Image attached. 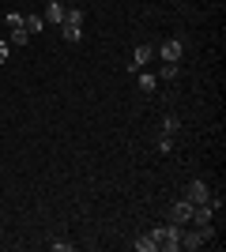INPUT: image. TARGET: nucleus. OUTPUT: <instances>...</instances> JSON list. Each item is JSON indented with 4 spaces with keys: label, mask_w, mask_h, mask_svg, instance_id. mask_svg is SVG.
Listing matches in <instances>:
<instances>
[{
    "label": "nucleus",
    "mask_w": 226,
    "mask_h": 252,
    "mask_svg": "<svg viewBox=\"0 0 226 252\" xmlns=\"http://www.w3.org/2000/svg\"><path fill=\"white\" fill-rule=\"evenodd\" d=\"M61 34H65V42H68V45H75L79 38H83V8H65Z\"/></svg>",
    "instance_id": "obj_1"
},
{
    "label": "nucleus",
    "mask_w": 226,
    "mask_h": 252,
    "mask_svg": "<svg viewBox=\"0 0 226 252\" xmlns=\"http://www.w3.org/2000/svg\"><path fill=\"white\" fill-rule=\"evenodd\" d=\"M151 237H155V249H166V252H177L181 249V226H155L151 230Z\"/></svg>",
    "instance_id": "obj_2"
},
{
    "label": "nucleus",
    "mask_w": 226,
    "mask_h": 252,
    "mask_svg": "<svg viewBox=\"0 0 226 252\" xmlns=\"http://www.w3.org/2000/svg\"><path fill=\"white\" fill-rule=\"evenodd\" d=\"M170 222H173V226H189V222H193V203H189V200H177L170 207Z\"/></svg>",
    "instance_id": "obj_3"
},
{
    "label": "nucleus",
    "mask_w": 226,
    "mask_h": 252,
    "mask_svg": "<svg viewBox=\"0 0 226 252\" xmlns=\"http://www.w3.org/2000/svg\"><path fill=\"white\" fill-rule=\"evenodd\" d=\"M181 53H185V42H181V38H170V42H162L159 57H162V61H181Z\"/></svg>",
    "instance_id": "obj_4"
},
{
    "label": "nucleus",
    "mask_w": 226,
    "mask_h": 252,
    "mask_svg": "<svg viewBox=\"0 0 226 252\" xmlns=\"http://www.w3.org/2000/svg\"><path fill=\"white\" fill-rule=\"evenodd\" d=\"M185 200H189V203H207V185H204V181H189Z\"/></svg>",
    "instance_id": "obj_5"
},
{
    "label": "nucleus",
    "mask_w": 226,
    "mask_h": 252,
    "mask_svg": "<svg viewBox=\"0 0 226 252\" xmlns=\"http://www.w3.org/2000/svg\"><path fill=\"white\" fill-rule=\"evenodd\" d=\"M151 57H155V49H151V45H140V49L132 53V61H129V72H140V68L151 61Z\"/></svg>",
    "instance_id": "obj_6"
},
{
    "label": "nucleus",
    "mask_w": 226,
    "mask_h": 252,
    "mask_svg": "<svg viewBox=\"0 0 226 252\" xmlns=\"http://www.w3.org/2000/svg\"><path fill=\"white\" fill-rule=\"evenodd\" d=\"M42 19H45V23H61V19H65V4H61V0H53V4L45 8Z\"/></svg>",
    "instance_id": "obj_7"
},
{
    "label": "nucleus",
    "mask_w": 226,
    "mask_h": 252,
    "mask_svg": "<svg viewBox=\"0 0 226 252\" xmlns=\"http://www.w3.org/2000/svg\"><path fill=\"white\" fill-rule=\"evenodd\" d=\"M42 27H45L42 15H23V31H27V34H38Z\"/></svg>",
    "instance_id": "obj_8"
},
{
    "label": "nucleus",
    "mask_w": 226,
    "mask_h": 252,
    "mask_svg": "<svg viewBox=\"0 0 226 252\" xmlns=\"http://www.w3.org/2000/svg\"><path fill=\"white\" fill-rule=\"evenodd\" d=\"M177 128H181V121H177L173 113H166V117H162V136H173Z\"/></svg>",
    "instance_id": "obj_9"
},
{
    "label": "nucleus",
    "mask_w": 226,
    "mask_h": 252,
    "mask_svg": "<svg viewBox=\"0 0 226 252\" xmlns=\"http://www.w3.org/2000/svg\"><path fill=\"white\" fill-rule=\"evenodd\" d=\"M136 249L140 252H155V237H151V233H140V237H136Z\"/></svg>",
    "instance_id": "obj_10"
},
{
    "label": "nucleus",
    "mask_w": 226,
    "mask_h": 252,
    "mask_svg": "<svg viewBox=\"0 0 226 252\" xmlns=\"http://www.w3.org/2000/svg\"><path fill=\"white\" fill-rule=\"evenodd\" d=\"M8 34H11V45H27V42H31V34L23 31V27H19V31H8Z\"/></svg>",
    "instance_id": "obj_11"
},
{
    "label": "nucleus",
    "mask_w": 226,
    "mask_h": 252,
    "mask_svg": "<svg viewBox=\"0 0 226 252\" xmlns=\"http://www.w3.org/2000/svg\"><path fill=\"white\" fill-rule=\"evenodd\" d=\"M177 72H181V68H177V61H166V68H162V79H177Z\"/></svg>",
    "instance_id": "obj_12"
},
{
    "label": "nucleus",
    "mask_w": 226,
    "mask_h": 252,
    "mask_svg": "<svg viewBox=\"0 0 226 252\" xmlns=\"http://www.w3.org/2000/svg\"><path fill=\"white\" fill-rule=\"evenodd\" d=\"M173 151V139L170 136H159V155H170Z\"/></svg>",
    "instance_id": "obj_13"
},
{
    "label": "nucleus",
    "mask_w": 226,
    "mask_h": 252,
    "mask_svg": "<svg viewBox=\"0 0 226 252\" xmlns=\"http://www.w3.org/2000/svg\"><path fill=\"white\" fill-rule=\"evenodd\" d=\"M23 27V15H15V11H8V31H19Z\"/></svg>",
    "instance_id": "obj_14"
},
{
    "label": "nucleus",
    "mask_w": 226,
    "mask_h": 252,
    "mask_svg": "<svg viewBox=\"0 0 226 252\" xmlns=\"http://www.w3.org/2000/svg\"><path fill=\"white\" fill-rule=\"evenodd\" d=\"M140 91H147V94L155 91V75H140Z\"/></svg>",
    "instance_id": "obj_15"
},
{
    "label": "nucleus",
    "mask_w": 226,
    "mask_h": 252,
    "mask_svg": "<svg viewBox=\"0 0 226 252\" xmlns=\"http://www.w3.org/2000/svg\"><path fill=\"white\" fill-rule=\"evenodd\" d=\"M4 57H8V42H0V61H4Z\"/></svg>",
    "instance_id": "obj_16"
}]
</instances>
